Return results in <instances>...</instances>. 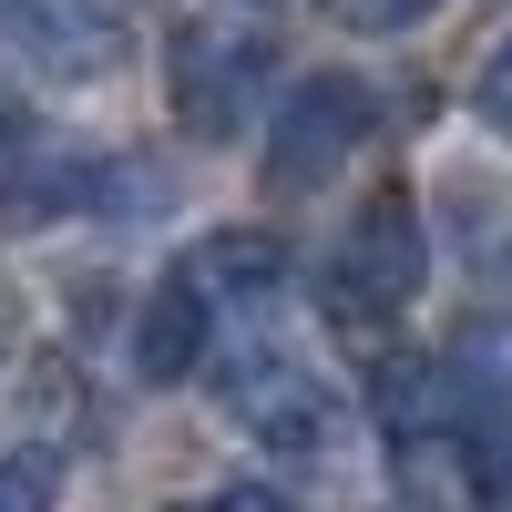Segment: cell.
I'll return each instance as SVG.
<instances>
[{
	"mask_svg": "<svg viewBox=\"0 0 512 512\" xmlns=\"http://www.w3.org/2000/svg\"><path fill=\"white\" fill-rule=\"evenodd\" d=\"M205 369H216V400H226L236 431H256L267 451H297V461L328 451V390H318V369H297L287 349H226Z\"/></svg>",
	"mask_w": 512,
	"mask_h": 512,
	"instance_id": "obj_4",
	"label": "cell"
},
{
	"mask_svg": "<svg viewBox=\"0 0 512 512\" xmlns=\"http://www.w3.org/2000/svg\"><path fill=\"white\" fill-rule=\"evenodd\" d=\"M420 267H431V246H420V205H410V185H390V195H369L359 216H349V236H338V256H328V308L349 318V328H379V318H400L410 297H420Z\"/></svg>",
	"mask_w": 512,
	"mask_h": 512,
	"instance_id": "obj_2",
	"label": "cell"
},
{
	"mask_svg": "<svg viewBox=\"0 0 512 512\" xmlns=\"http://www.w3.org/2000/svg\"><path fill=\"white\" fill-rule=\"evenodd\" d=\"M256 93H267V41L246 21H185L164 41V103H175L185 134L226 144L256 123Z\"/></svg>",
	"mask_w": 512,
	"mask_h": 512,
	"instance_id": "obj_1",
	"label": "cell"
},
{
	"mask_svg": "<svg viewBox=\"0 0 512 512\" xmlns=\"http://www.w3.org/2000/svg\"><path fill=\"white\" fill-rule=\"evenodd\" d=\"M185 267L205 277V297H246V308H256V297H277V277H287V246L277 236H205L195 256H185Z\"/></svg>",
	"mask_w": 512,
	"mask_h": 512,
	"instance_id": "obj_8",
	"label": "cell"
},
{
	"mask_svg": "<svg viewBox=\"0 0 512 512\" xmlns=\"http://www.w3.org/2000/svg\"><path fill=\"white\" fill-rule=\"evenodd\" d=\"M205 359H216V297H205L195 267H175V277L154 287L144 328H134V369L144 379H195Z\"/></svg>",
	"mask_w": 512,
	"mask_h": 512,
	"instance_id": "obj_7",
	"label": "cell"
},
{
	"mask_svg": "<svg viewBox=\"0 0 512 512\" xmlns=\"http://www.w3.org/2000/svg\"><path fill=\"white\" fill-rule=\"evenodd\" d=\"M11 134H21V113H11V103H0V154H11Z\"/></svg>",
	"mask_w": 512,
	"mask_h": 512,
	"instance_id": "obj_13",
	"label": "cell"
},
{
	"mask_svg": "<svg viewBox=\"0 0 512 512\" xmlns=\"http://www.w3.org/2000/svg\"><path fill=\"white\" fill-rule=\"evenodd\" d=\"M0 512H62V451L52 441L0 451Z\"/></svg>",
	"mask_w": 512,
	"mask_h": 512,
	"instance_id": "obj_10",
	"label": "cell"
},
{
	"mask_svg": "<svg viewBox=\"0 0 512 512\" xmlns=\"http://www.w3.org/2000/svg\"><path fill=\"white\" fill-rule=\"evenodd\" d=\"M195 512H297L287 492H267V482H226V492H205Z\"/></svg>",
	"mask_w": 512,
	"mask_h": 512,
	"instance_id": "obj_12",
	"label": "cell"
},
{
	"mask_svg": "<svg viewBox=\"0 0 512 512\" xmlns=\"http://www.w3.org/2000/svg\"><path fill=\"white\" fill-rule=\"evenodd\" d=\"M472 113L492 123V134H502V144H512V41H502V52L482 62V82H472Z\"/></svg>",
	"mask_w": 512,
	"mask_h": 512,
	"instance_id": "obj_11",
	"label": "cell"
},
{
	"mask_svg": "<svg viewBox=\"0 0 512 512\" xmlns=\"http://www.w3.org/2000/svg\"><path fill=\"white\" fill-rule=\"evenodd\" d=\"M0 41H11L31 72H52V82H103L123 62L113 0H0Z\"/></svg>",
	"mask_w": 512,
	"mask_h": 512,
	"instance_id": "obj_5",
	"label": "cell"
},
{
	"mask_svg": "<svg viewBox=\"0 0 512 512\" xmlns=\"http://www.w3.org/2000/svg\"><path fill=\"white\" fill-rule=\"evenodd\" d=\"M369 410H379V431H390V451L410 461V451H441L472 400H461L451 359H379L369 369Z\"/></svg>",
	"mask_w": 512,
	"mask_h": 512,
	"instance_id": "obj_6",
	"label": "cell"
},
{
	"mask_svg": "<svg viewBox=\"0 0 512 512\" xmlns=\"http://www.w3.org/2000/svg\"><path fill=\"white\" fill-rule=\"evenodd\" d=\"M369 113H379V103H369L359 72H308V82H287V103H277V123H267V185H277V195L328 185L338 164L359 154Z\"/></svg>",
	"mask_w": 512,
	"mask_h": 512,
	"instance_id": "obj_3",
	"label": "cell"
},
{
	"mask_svg": "<svg viewBox=\"0 0 512 512\" xmlns=\"http://www.w3.org/2000/svg\"><path fill=\"white\" fill-rule=\"evenodd\" d=\"M451 379H461V400H492V410H512V308H482V318H461V338H451Z\"/></svg>",
	"mask_w": 512,
	"mask_h": 512,
	"instance_id": "obj_9",
	"label": "cell"
}]
</instances>
